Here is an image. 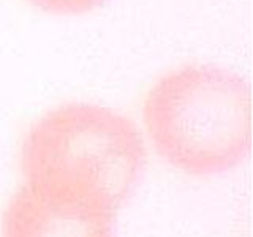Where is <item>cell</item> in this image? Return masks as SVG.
Returning <instances> with one entry per match:
<instances>
[{
	"instance_id": "1",
	"label": "cell",
	"mask_w": 253,
	"mask_h": 237,
	"mask_svg": "<svg viewBox=\"0 0 253 237\" xmlns=\"http://www.w3.org/2000/svg\"><path fill=\"white\" fill-rule=\"evenodd\" d=\"M21 164L27 187L57 204L114 213L144 176L146 146L128 117L67 103L30 126Z\"/></svg>"
},
{
	"instance_id": "4",
	"label": "cell",
	"mask_w": 253,
	"mask_h": 237,
	"mask_svg": "<svg viewBox=\"0 0 253 237\" xmlns=\"http://www.w3.org/2000/svg\"><path fill=\"white\" fill-rule=\"evenodd\" d=\"M38 10L57 16H79L103 6L109 0H26Z\"/></svg>"
},
{
	"instance_id": "2",
	"label": "cell",
	"mask_w": 253,
	"mask_h": 237,
	"mask_svg": "<svg viewBox=\"0 0 253 237\" xmlns=\"http://www.w3.org/2000/svg\"><path fill=\"white\" fill-rule=\"evenodd\" d=\"M144 122L174 168L195 176L226 172L252 149L250 85L215 65L174 70L149 92Z\"/></svg>"
},
{
	"instance_id": "3",
	"label": "cell",
	"mask_w": 253,
	"mask_h": 237,
	"mask_svg": "<svg viewBox=\"0 0 253 237\" xmlns=\"http://www.w3.org/2000/svg\"><path fill=\"white\" fill-rule=\"evenodd\" d=\"M2 237H114L113 213L57 204L22 187L3 215Z\"/></svg>"
}]
</instances>
